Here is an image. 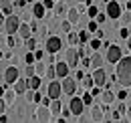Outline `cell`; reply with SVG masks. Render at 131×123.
I'll return each mask as SVG.
<instances>
[{"instance_id":"cell-58","label":"cell","mask_w":131,"mask_h":123,"mask_svg":"<svg viewBox=\"0 0 131 123\" xmlns=\"http://www.w3.org/2000/svg\"><path fill=\"white\" fill-rule=\"evenodd\" d=\"M0 24H4V14L0 12Z\"/></svg>"},{"instance_id":"cell-11","label":"cell","mask_w":131,"mask_h":123,"mask_svg":"<svg viewBox=\"0 0 131 123\" xmlns=\"http://www.w3.org/2000/svg\"><path fill=\"white\" fill-rule=\"evenodd\" d=\"M93 81H95V85L97 87H105V81H107V73L103 71V67H99L93 71Z\"/></svg>"},{"instance_id":"cell-36","label":"cell","mask_w":131,"mask_h":123,"mask_svg":"<svg viewBox=\"0 0 131 123\" xmlns=\"http://www.w3.org/2000/svg\"><path fill=\"white\" fill-rule=\"evenodd\" d=\"M61 28L65 32H71V28H73V22L71 20H63V24H61Z\"/></svg>"},{"instance_id":"cell-29","label":"cell","mask_w":131,"mask_h":123,"mask_svg":"<svg viewBox=\"0 0 131 123\" xmlns=\"http://www.w3.org/2000/svg\"><path fill=\"white\" fill-rule=\"evenodd\" d=\"M24 73H26V77L30 79L36 75V69H34V65H26V69H24Z\"/></svg>"},{"instance_id":"cell-62","label":"cell","mask_w":131,"mask_h":123,"mask_svg":"<svg viewBox=\"0 0 131 123\" xmlns=\"http://www.w3.org/2000/svg\"><path fill=\"white\" fill-rule=\"evenodd\" d=\"M129 119H131V117H129Z\"/></svg>"},{"instance_id":"cell-33","label":"cell","mask_w":131,"mask_h":123,"mask_svg":"<svg viewBox=\"0 0 131 123\" xmlns=\"http://www.w3.org/2000/svg\"><path fill=\"white\" fill-rule=\"evenodd\" d=\"M81 99H83V103H85V105H91V103H93V93H85Z\"/></svg>"},{"instance_id":"cell-13","label":"cell","mask_w":131,"mask_h":123,"mask_svg":"<svg viewBox=\"0 0 131 123\" xmlns=\"http://www.w3.org/2000/svg\"><path fill=\"white\" fill-rule=\"evenodd\" d=\"M54 67H57V77L65 79L67 75H69V69H71V67L67 65V61H61V63H57Z\"/></svg>"},{"instance_id":"cell-59","label":"cell","mask_w":131,"mask_h":123,"mask_svg":"<svg viewBox=\"0 0 131 123\" xmlns=\"http://www.w3.org/2000/svg\"><path fill=\"white\" fill-rule=\"evenodd\" d=\"M2 57H4V53H2V50H0V59H2Z\"/></svg>"},{"instance_id":"cell-17","label":"cell","mask_w":131,"mask_h":123,"mask_svg":"<svg viewBox=\"0 0 131 123\" xmlns=\"http://www.w3.org/2000/svg\"><path fill=\"white\" fill-rule=\"evenodd\" d=\"M26 89H28V81H24V79H16V81H14V91H16L18 95L26 93Z\"/></svg>"},{"instance_id":"cell-19","label":"cell","mask_w":131,"mask_h":123,"mask_svg":"<svg viewBox=\"0 0 131 123\" xmlns=\"http://www.w3.org/2000/svg\"><path fill=\"white\" fill-rule=\"evenodd\" d=\"M49 107H50V111H52V117H54V115H59V113L63 111V105H61V101H59V99H52Z\"/></svg>"},{"instance_id":"cell-54","label":"cell","mask_w":131,"mask_h":123,"mask_svg":"<svg viewBox=\"0 0 131 123\" xmlns=\"http://www.w3.org/2000/svg\"><path fill=\"white\" fill-rule=\"evenodd\" d=\"M50 101H52L50 97H45V99H42V105H47V107H49V105H50Z\"/></svg>"},{"instance_id":"cell-37","label":"cell","mask_w":131,"mask_h":123,"mask_svg":"<svg viewBox=\"0 0 131 123\" xmlns=\"http://www.w3.org/2000/svg\"><path fill=\"white\" fill-rule=\"evenodd\" d=\"M6 45H8V46H10V48H12V46H16L18 43H16V38H14L12 34H8V36H6Z\"/></svg>"},{"instance_id":"cell-27","label":"cell","mask_w":131,"mask_h":123,"mask_svg":"<svg viewBox=\"0 0 131 123\" xmlns=\"http://www.w3.org/2000/svg\"><path fill=\"white\" fill-rule=\"evenodd\" d=\"M83 87H85V89H93V87H95L93 75H91V77H89V75H85V77H83Z\"/></svg>"},{"instance_id":"cell-22","label":"cell","mask_w":131,"mask_h":123,"mask_svg":"<svg viewBox=\"0 0 131 123\" xmlns=\"http://www.w3.org/2000/svg\"><path fill=\"white\" fill-rule=\"evenodd\" d=\"M91 67H93V69H99V67H103V57H101L99 53H95V55L91 57Z\"/></svg>"},{"instance_id":"cell-20","label":"cell","mask_w":131,"mask_h":123,"mask_svg":"<svg viewBox=\"0 0 131 123\" xmlns=\"http://www.w3.org/2000/svg\"><path fill=\"white\" fill-rule=\"evenodd\" d=\"M67 16H69V20H71L73 24H77V22H79V8H69V10H67Z\"/></svg>"},{"instance_id":"cell-24","label":"cell","mask_w":131,"mask_h":123,"mask_svg":"<svg viewBox=\"0 0 131 123\" xmlns=\"http://www.w3.org/2000/svg\"><path fill=\"white\" fill-rule=\"evenodd\" d=\"M101 99H103V103H105V105H109V103H113L115 95L109 91V89H107V91H103V93H101Z\"/></svg>"},{"instance_id":"cell-6","label":"cell","mask_w":131,"mask_h":123,"mask_svg":"<svg viewBox=\"0 0 131 123\" xmlns=\"http://www.w3.org/2000/svg\"><path fill=\"white\" fill-rule=\"evenodd\" d=\"M61 85H63V93H67L69 97L75 95V91H77V81H75V79H71L69 75H67V77L61 81Z\"/></svg>"},{"instance_id":"cell-61","label":"cell","mask_w":131,"mask_h":123,"mask_svg":"<svg viewBox=\"0 0 131 123\" xmlns=\"http://www.w3.org/2000/svg\"><path fill=\"white\" fill-rule=\"evenodd\" d=\"M54 2H59V0H54Z\"/></svg>"},{"instance_id":"cell-21","label":"cell","mask_w":131,"mask_h":123,"mask_svg":"<svg viewBox=\"0 0 131 123\" xmlns=\"http://www.w3.org/2000/svg\"><path fill=\"white\" fill-rule=\"evenodd\" d=\"M16 95H18V93L14 91V89H12V91H10V89H6V91H4V101H6V105H12Z\"/></svg>"},{"instance_id":"cell-25","label":"cell","mask_w":131,"mask_h":123,"mask_svg":"<svg viewBox=\"0 0 131 123\" xmlns=\"http://www.w3.org/2000/svg\"><path fill=\"white\" fill-rule=\"evenodd\" d=\"M34 69H36V75L38 77H42V75H47V65L42 61H36V65H34Z\"/></svg>"},{"instance_id":"cell-44","label":"cell","mask_w":131,"mask_h":123,"mask_svg":"<svg viewBox=\"0 0 131 123\" xmlns=\"http://www.w3.org/2000/svg\"><path fill=\"white\" fill-rule=\"evenodd\" d=\"M42 4H45V8H54V4H57V2H54V0H45Z\"/></svg>"},{"instance_id":"cell-43","label":"cell","mask_w":131,"mask_h":123,"mask_svg":"<svg viewBox=\"0 0 131 123\" xmlns=\"http://www.w3.org/2000/svg\"><path fill=\"white\" fill-rule=\"evenodd\" d=\"M95 18H97V22H99V24H103V22L107 20V14H103V12H101V14H97Z\"/></svg>"},{"instance_id":"cell-41","label":"cell","mask_w":131,"mask_h":123,"mask_svg":"<svg viewBox=\"0 0 131 123\" xmlns=\"http://www.w3.org/2000/svg\"><path fill=\"white\" fill-rule=\"evenodd\" d=\"M129 28H121V30H119V36H121V38H129Z\"/></svg>"},{"instance_id":"cell-16","label":"cell","mask_w":131,"mask_h":123,"mask_svg":"<svg viewBox=\"0 0 131 123\" xmlns=\"http://www.w3.org/2000/svg\"><path fill=\"white\" fill-rule=\"evenodd\" d=\"M45 12H47L45 4H42V2H34V6H32V14H34V18H45Z\"/></svg>"},{"instance_id":"cell-56","label":"cell","mask_w":131,"mask_h":123,"mask_svg":"<svg viewBox=\"0 0 131 123\" xmlns=\"http://www.w3.org/2000/svg\"><path fill=\"white\" fill-rule=\"evenodd\" d=\"M4 91H6V87H0V97H4Z\"/></svg>"},{"instance_id":"cell-10","label":"cell","mask_w":131,"mask_h":123,"mask_svg":"<svg viewBox=\"0 0 131 123\" xmlns=\"http://www.w3.org/2000/svg\"><path fill=\"white\" fill-rule=\"evenodd\" d=\"M18 79V69L16 67H8L4 71V85H14V81Z\"/></svg>"},{"instance_id":"cell-8","label":"cell","mask_w":131,"mask_h":123,"mask_svg":"<svg viewBox=\"0 0 131 123\" xmlns=\"http://www.w3.org/2000/svg\"><path fill=\"white\" fill-rule=\"evenodd\" d=\"M121 14H123V12H121V6H119V2H107V16H109V18H115V20H117V18H121Z\"/></svg>"},{"instance_id":"cell-28","label":"cell","mask_w":131,"mask_h":123,"mask_svg":"<svg viewBox=\"0 0 131 123\" xmlns=\"http://www.w3.org/2000/svg\"><path fill=\"white\" fill-rule=\"evenodd\" d=\"M47 77H49L50 81H52V79L57 77V67H54V65H50V67H47Z\"/></svg>"},{"instance_id":"cell-15","label":"cell","mask_w":131,"mask_h":123,"mask_svg":"<svg viewBox=\"0 0 131 123\" xmlns=\"http://www.w3.org/2000/svg\"><path fill=\"white\" fill-rule=\"evenodd\" d=\"M30 32H32V28H30V24H26V22H20V26H18V34H20V38H30Z\"/></svg>"},{"instance_id":"cell-1","label":"cell","mask_w":131,"mask_h":123,"mask_svg":"<svg viewBox=\"0 0 131 123\" xmlns=\"http://www.w3.org/2000/svg\"><path fill=\"white\" fill-rule=\"evenodd\" d=\"M117 81L121 87L131 85V57H123L117 63Z\"/></svg>"},{"instance_id":"cell-35","label":"cell","mask_w":131,"mask_h":123,"mask_svg":"<svg viewBox=\"0 0 131 123\" xmlns=\"http://www.w3.org/2000/svg\"><path fill=\"white\" fill-rule=\"evenodd\" d=\"M87 28H89V32H97L99 30V22H97V20L89 22V24H87Z\"/></svg>"},{"instance_id":"cell-9","label":"cell","mask_w":131,"mask_h":123,"mask_svg":"<svg viewBox=\"0 0 131 123\" xmlns=\"http://www.w3.org/2000/svg\"><path fill=\"white\" fill-rule=\"evenodd\" d=\"M65 61L71 69H75V67L79 65V50H77V48H69L67 55H65Z\"/></svg>"},{"instance_id":"cell-51","label":"cell","mask_w":131,"mask_h":123,"mask_svg":"<svg viewBox=\"0 0 131 123\" xmlns=\"http://www.w3.org/2000/svg\"><path fill=\"white\" fill-rule=\"evenodd\" d=\"M121 119V113L119 111H113V121H119Z\"/></svg>"},{"instance_id":"cell-5","label":"cell","mask_w":131,"mask_h":123,"mask_svg":"<svg viewBox=\"0 0 131 123\" xmlns=\"http://www.w3.org/2000/svg\"><path fill=\"white\" fill-rule=\"evenodd\" d=\"M61 46H63V40H61L59 36H49V38H47V53L57 55V53L61 50Z\"/></svg>"},{"instance_id":"cell-7","label":"cell","mask_w":131,"mask_h":123,"mask_svg":"<svg viewBox=\"0 0 131 123\" xmlns=\"http://www.w3.org/2000/svg\"><path fill=\"white\" fill-rule=\"evenodd\" d=\"M47 91H49V97L50 99H59L61 97V93H63V85L61 83H57L54 79L49 83V87H47Z\"/></svg>"},{"instance_id":"cell-46","label":"cell","mask_w":131,"mask_h":123,"mask_svg":"<svg viewBox=\"0 0 131 123\" xmlns=\"http://www.w3.org/2000/svg\"><path fill=\"white\" fill-rule=\"evenodd\" d=\"M121 20H123V22H131V12H125V14H121Z\"/></svg>"},{"instance_id":"cell-14","label":"cell","mask_w":131,"mask_h":123,"mask_svg":"<svg viewBox=\"0 0 131 123\" xmlns=\"http://www.w3.org/2000/svg\"><path fill=\"white\" fill-rule=\"evenodd\" d=\"M12 8H14V2H10V0H2V2H0V12L4 16L12 14Z\"/></svg>"},{"instance_id":"cell-60","label":"cell","mask_w":131,"mask_h":123,"mask_svg":"<svg viewBox=\"0 0 131 123\" xmlns=\"http://www.w3.org/2000/svg\"><path fill=\"white\" fill-rule=\"evenodd\" d=\"M28 2H34V0H28Z\"/></svg>"},{"instance_id":"cell-53","label":"cell","mask_w":131,"mask_h":123,"mask_svg":"<svg viewBox=\"0 0 131 123\" xmlns=\"http://www.w3.org/2000/svg\"><path fill=\"white\" fill-rule=\"evenodd\" d=\"M117 97H119V99H125V97H127V91H119V93H117Z\"/></svg>"},{"instance_id":"cell-32","label":"cell","mask_w":131,"mask_h":123,"mask_svg":"<svg viewBox=\"0 0 131 123\" xmlns=\"http://www.w3.org/2000/svg\"><path fill=\"white\" fill-rule=\"evenodd\" d=\"M79 43H81V45L89 43V32H85V30H81V32H79Z\"/></svg>"},{"instance_id":"cell-48","label":"cell","mask_w":131,"mask_h":123,"mask_svg":"<svg viewBox=\"0 0 131 123\" xmlns=\"http://www.w3.org/2000/svg\"><path fill=\"white\" fill-rule=\"evenodd\" d=\"M4 109H6V101H4L2 97H0V115L4 113Z\"/></svg>"},{"instance_id":"cell-18","label":"cell","mask_w":131,"mask_h":123,"mask_svg":"<svg viewBox=\"0 0 131 123\" xmlns=\"http://www.w3.org/2000/svg\"><path fill=\"white\" fill-rule=\"evenodd\" d=\"M103 113H105V111L101 107H91V119H93V121H103V119H105Z\"/></svg>"},{"instance_id":"cell-55","label":"cell","mask_w":131,"mask_h":123,"mask_svg":"<svg viewBox=\"0 0 131 123\" xmlns=\"http://www.w3.org/2000/svg\"><path fill=\"white\" fill-rule=\"evenodd\" d=\"M6 121H8V117H6L4 113H2V115H0V123H6Z\"/></svg>"},{"instance_id":"cell-49","label":"cell","mask_w":131,"mask_h":123,"mask_svg":"<svg viewBox=\"0 0 131 123\" xmlns=\"http://www.w3.org/2000/svg\"><path fill=\"white\" fill-rule=\"evenodd\" d=\"M83 77H85L83 71H77V73H75V79H77V81H83Z\"/></svg>"},{"instance_id":"cell-26","label":"cell","mask_w":131,"mask_h":123,"mask_svg":"<svg viewBox=\"0 0 131 123\" xmlns=\"http://www.w3.org/2000/svg\"><path fill=\"white\" fill-rule=\"evenodd\" d=\"M54 14H57V16L67 14V6H65V2H57V4H54Z\"/></svg>"},{"instance_id":"cell-3","label":"cell","mask_w":131,"mask_h":123,"mask_svg":"<svg viewBox=\"0 0 131 123\" xmlns=\"http://www.w3.org/2000/svg\"><path fill=\"white\" fill-rule=\"evenodd\" d=\"M34 119L40 123H47L52 119V111H50V107H47V105H42V107H38L36 111H34Z\"/></svg>"},{"instance_id":"cell-57","label":"cell","mask_w":131,"mask_h":123,"mask_svg":"<svg viewBox=\"0 0 131 123\" xmlns=\"http://www.w3.org/2000/svg\"><path fill=\"white\" fill-rule=\"evenodd\" d=\"M127 46H129V50H131V34H129V38H127Z\"/></svg>"},{"instance_id":"cell-45","label":"cell","mask_w":131,"mask_h":123,"mask_svg":"<svg viewBox=\"0 0 131 123\" xmlns=\"http://www.w3.org/2000/svg\"><path fill=\"white\" fill-rule=\"evenodd\" d=\"M38 32H40V36H47V34H49V28L42 24V26H38Z\"/></svg>"},{"instance_id":"cell-42","label":"cell","mask_w":131,"mask_h":123,"mask_svg":"<svg viewBox=\"0 0 131 123\" xmlns=\"http://www.w3.org/2000/svg\"><path fill=\"white\" fill-rule=\"evenodd\" d=\"M61 115H63V119H69V117L73 115V111H71V107H69V109H63V111H61Z\"/></svg>"},{"instance_id":"cell-38","label":"cell","mask_w":131,"mask_h":123,"mask_svg":"<svg viewBox=\"0 0 131 123\" xmlns=\"http://www.w3.org/2000/svg\"><path fill=\"white\" fill-rule=\"evenodd\" d=\"M26 48H28V50H34V48H36V40H34V38H26Z\"/></svg>"},{"instance_id":"cell-12","label":"cell","mask_w":131,"mask_h":123,"mask_svg":"<svg viewBox=\"0 0 131 123\" xmlns=\"http://www.w3.org/2000/svg\"><path fill=\"white\" fill-rule=\"evenodd\" d=\"M69 107H71V111H73V115H81L85 103H83L81 97H73V99H71V103H69Z\"/></svg>"},{"instance_id":"cell-30","label":"cell","mask_w":131,"mask_h":123,"mask_svg":"<svg viewBox=\"0 0 131 123\" xmlns=\"http://www.w3.org/2000/svg\"><path fill=\"white\" fill-rule=\"evenodd\" d=\"M24 61H26V65H34V61H36V57H34V50H30V53H26V57H24Z\"/></svg>"},{"instance_id":"cell-39","label":"cell","mask_w":131,"mask_h":123,"mask_svg":"<svg viewBox=\"0 0 131 123\" xmlns=\"http://www.w3.org/2000/svg\"><path fill=\"white\" fill-rule=\"evenodd\" d=\"M87 14L91 16V18H95V16L99 14V10H97V6H89V10H87Z\"/></svg>"},{"instance_id":"cell-2","label":"cell","mask_w":131,"mask_h":123,"mask_svg":"<svg viewBox=\"0 0 131 123\" xmlns=\"http://www.w3.org/2000/svg\"><path fill=\"white\" fill-rule=\"evenodd\" d=\"M18 26H20V18L14 14L6 16V22H4V32L6 34H14V32H18Z\"/></svg>"},{"instance_id":"cell-52","label":"cell","mask_w":131,"mask_h":123,"mask_svg":"<svg viewBox=\"0 0 131 123\" xmlns=\"http://www.w3.org/2000/svg\"><path fill=\"white\" fill-rule=\"evenodd\" d=\"M34 57H36V61H40L42 59V50H34Z\"/></svg>"},{"instance_id":"cell-34","label":"cell","mask_w":131,"mask_h":123,"mask_svg":"<svg viewBox=\"0 0 131 123\" xmlns=\"http://www.w3.org/2000/svg\"><path fill=\"white\" fill-rule=\"evenodd\" d=\"M77 43H79V34L69 32V45H77Z\"/></svg>"},{"instance_id":"cell-47","label":"cell","mask_w":131,"mask_h":123,"mask_svg":"<svg viewBox=\"0 0 131 123\" xmlns=\"http://www.w3.org/2000/svg\"><path fill=\"white\" fill-rule=\"evenodd\" d=\"M26 2H28V0H14V6H16V8H22Z\"/></svg>"},{"instance_id":"cell-4","label":"cell","mask_w":131,"mask_h":123,"mask_svg":"<svg viewBox=\"0 0 131 123\" xmlns=\"http://www.w3.org/2000/svg\"><path fill=\"white\" fill-rule=\"evenodd\" d=\"M109 63H119L121 59H123V53H121V48L117 45H109V48H107V57H105Z\"/></svg>"},{"instance_id":"cell-31","label":"cell","mask_w":131,"mask_h":123,"mask_svg":"<svg viewBox=\"0 0 131 123\" xmlns=\"http://www.w3.org/2000/svg\"><path fill=\"white\" fill-rule=\"evenodd\" d=\"M24 97H26V101H30V103H34V97H36V91L34 89H26V93H24Z\"/></svg>"},{"instance_id":"cell-50","label":"cell","mask_w":131,"mask_h":123,"mask_svg":"<svg viewBox=\"0 0 131 123\" xmlns=\"http://www.w3.org/2000/svg\"><path fill=\"white\" fill-rule=\"evenodd\" d=\"M117 111H119V113H121V115H123V113H125V111H127V105H125V103H121V105H119V109H117Z\"/></svg>"},{"instance_id":"cell-40","label":"cell","mask_w":131,"mask_h":123,"mask_svg":"<svg viewBox=\"0 0 131 123\" xmlns=\"http://www.w3.org/2000/svg\"><path fill=\"white\" fill-rule=\"evenodd\" d=\"M99 46H101V38H99V36H97L95 40H91V48H93V50H97Z\"/></svg>"},{"instance_id":"cell-23","label":"cell","mask_w":131,"mask_h":123,"mask_svg":"<svg viewBox=\"0 0 131 123\" xmlns=\"http://www.w3.org/2000/svg\"><path fill=\"white\" fill-rule=\"evenodd\" d=\"M38 87H40V77H38V75H34V77L28 79V89H34V91H38Z\"/></svg>"}]
</instances>
